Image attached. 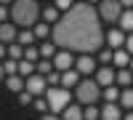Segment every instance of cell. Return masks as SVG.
Here are the masks:
<instances>
[{
  "label": "cell",
  "instance_id": "cell-1",
  "mask_svg": "<svg viewBox=\"0 0 133 120\" xmlns=\"http://www.w3.org/2000/svg\"><path fill=\"white\" fill-rule=\"evenodd\" d=\"M51 40L59 48L72 53H96L104 46V27L101 16L93 3H75L69 11H64L61 19L51 29Z\"/></svg>",
  "mask_w": 133,
  "mask_h": 120
},
{
  "label": "cell",
  "instance_id": "cell-2",
  "mask_svg": "<svg viewBox=\"0 0 133 120\" xmlns=\"http://www.w3.org/2000/svg\"><path fill=\"white\" fill-rule=\"evenodd\" d=\"M8 8H11V21L16 27H35L40 19L37 0H14Z\"/></svg>",
  "mask_w": 133,
  "mask_h": 120
},
{
  "label": "cell",
  "instance_id": "cell-3",
  "mask_svg": "<svg viewBox=\"0 0 133 120\" xmlns=\"http://www.w3.org/2000/svg\"><path fill=\"white\" fill-rule=\"evenodd\" d=\"M72 93H75V99L83 107L85 104H96L98 99H101V85L96 83V78H80V83L75 85Z\"/></svg>",
  "mask_w": 133,
  "mask_h": 120
},
{
  "label": "cell",
  "instance_id": "cell-4",
  "mask_svg": "<svg viewBox=\"0 0 133 120\" xmlns=\"http://www.w3.org/2000/svg\"><path fill=\"white\" fill-rule=\"evenodd\" d=\"M43 96H45V102H48V110H51L53 115L64 112V107L72 102V91H69V88H64V85H48Z\"/></svg>",
  "mask_w": 133,
  "mask_h": 120
},
{
  "label": "cell",
  "instance_id": "cell-5",
  "mask_svg": "<svg viewBox=\"0 0 133 120\" xmlns=\"http://www.w3.org/2000/svg\"><path fill=\"white\" fill-rule=\"evenodd\" d=\"M96 11H98V16H101V21H107V24H117L125 8H123L120 0H101V3H96Z\"/></svg>",
  "mask_w": 133,
  "mask_h": 120
},
{
  "label": "cell",
  "instance_id": "cell-6",
  "mask_svg": "<svg viewBox=\"0 0 133 120\" xmlns=\"http://www.w3.org/2000/svg\"><path fill=\"white\" fill-rule=\"evenodd\" d=\"M75 70L80 72L83 78H91V75H96L98 64H96V59H93V53H80V56L75 59Z\"/></svg>",
  "mask_w": 133,
  "mask_h": 120
},
{
  "label": "cell",
  "instance_id": "cell-7",
  "mask_svg": "<svg viewBox=\"0 0 133 120\" xmlns=\"http://www.w3.org/2000/svg\"><path fill=\"white\" fill-rule=\"evenodd\" d=\"M45 88H48V83H45V78L40 72H32L29 78H24V91H29L32 96H43Z\"/></svg>",
  "mask_w": 133,
  "mask_h": 120
},
{
  "label": "cell",
  "instance_id": "cell-8",
  "mask_svg": "<svg viewBox=\"0 0 133 120\" xmlns=\"http://www.w3.org/2000/svg\"><path fill=\"white\" fill-rule=\"evenodd\" d=\"M51 61H53V67H56L59 72H64V70H72V67H75V53H72V51H64V48H59V51H56V56H53Z\"/></svg>",
  "mask_w": 133,
  "mask_h": 120
},
{
  "label": "cell",
  "instance_id": "cell-9",
  "mask_svg": "<svg viewBox=\"0 0 133 120\" xmlns=\"http://www.w3.org/2000/svg\"><path fill=\"white\" fill-rule=\"evenodd\" d=\"M115 75H117L115 64H101V67L96 70V83L101 85V88H104V85H112L115 83Z\"/></svg>",
  "mask_w": 133,
  "mask_h": 120
},
{
  "label": "cell",
  "instance_id": "cell-10",
  "mask_svg": "<svg viewBox=\"0 0 133 120\" xmlns=\"http://www.w3.org/2000/svg\"><path fill=\"white\" fill-rule=\"evenodd\" d=\"M125 35H128V32H123L120 27H112L109 32H104V43L109 48H123L125 46Z\"/></svg>",
  "mask_w": 133,
  "mask_h": 120
},
{
  "label": "cell",
  "instance_id": "cell-11",
  "mask_svg": "<svg viewBox=\"0 0 133 120\" xmlns=\"http://www.w3.org/2000/svg\"><path fill=\"white\" fill-rule=\"evenodd\" d=\"M101 120H123V107H120V102H107L101 107Z\"/></svg>",
  "mask_w": 133,
  "mask_h": 120
},
{
  "label": "cell",
  "instance_id": "cell-12",
  "mask_svg": "<svg viewBox=\"0 0 133 120\" xmlns=\"http://www.w3.org/2000/svg\"><path fill=\"white\" fill-rule=\"evenodd\" d=\"M16 35H19V29H16V24L14 21H0V43H14L16 40Z\"/></svg>",
  "mask_w": 133,
  "mask_h": 120
},
{
  "label": "cell",
  "instance_id": "cell-13",
  "mask_svg": "<svg viewBox=\"0 0 133 120\" xmlns=\"http://www.w3.org/2000/svg\"><path fill=\"white\" fill-rule=\"evenodd\" d=\"M80 78H83V75L77 72L75 67H72V70H64V72H61V85H64V88H69V91H72L75 85L80 83Z\"/></svg>",
  "mask_w": 133,
  "mask_h": 120
},
{
  "label": "cell",
  "instance_id": "cell-14",
  "mask_svg": "<svg viewBox=\"0 0 133 120\" xmlns=\"http://www.w3.org/2000/svg\"><path fill=\"white\" fill-rule=\"evenodd\" d=\"M115 83L120 85V88H128V85H133V72H130V67H120L117 75H115Z\"/></svg>",
  "mask_w": 133,
  "mask_h": 120
},
{
  "label": "cell",
  "instance_id": "cell-15",
  "mask_svg": "<svg viewBox=\"0 0 133 120\" xmlns=\"http://www.w3.org/2000/svg\"><path fill=\"white\" fill-rule=\"evenodd\" d=\"M112 64H115L117 70H120V67H128V64H130V53H128L125 48H115V51H112Z\"/></svg>",
  "mask_w": 133,
  "mask_h": 120
},
{
  "label": "cell",
  "instance_id": "cell-16",
  "mask_svg": "<svg viewBox=\"0 0 133 120\" xmlns=\"http://www.w3.org/2000/svg\"><path fill=\"white\" fill-rule=\"evenodd\" d=\"M61 120H83V107L69 102L64 107V112H61Z\"/></svg>",
  "mask_w": 133,
  "mask_h": 120
},
{
  "label": "cell",
  "instance_id": "cell-17",
  "mask_svg": "<svg viewBox=\"0 0 133 120\" xmlns=\"http://www.w3.org/2000/svg\"><path fill=\"white\" fill-rule=\"evenodd\" d=\"M101 99H104V102H120V85H117V83L104 85V88H101Z\"/></svg>",
  "mask_w": 133,
  "mask_h": 120
},
{
  "label": "cell",
  "instance_id": "cell-18",
  "mask_svg": "<svg viewBox=\"0 0 133 120\" xmlns=\"http://www.w3.org/2000/svg\"><path fill=\"white\" fill-rule=\"evenodd\" d=\"M117 27L123 29V32H133V8H125V11H123V16H120Z\"/></svg>",
  "mask_w": 133,
  "mask_h": 120
},
{
  "label": "cell",
  "instance_id": "cell-19",
  "mask_svg": "<svg viewBox=\"0 0 133 120\" xmlns=\"http://www.w3.org/2000/svg\"><path fill=\"white\" fill-rule=\"evenodd\" d=\"M37 48H40V59H53V56H56V51H59V46H56L53 40H51V43H48V40H43Z\"/></svg>",
  "mask_w": 133,
  "mask_h": 120
},
{
  "label": "cell",
  "instance_id": "cell-20",
  "mask_svg": "<svg viewBox=\"0 0 133 120\" xmlns=\"http://www.w3.org/2000/svg\"><path fill=\"white\" fill-rule=\"evenodd\" d=\"M40 16H43V21H48V24H56V21L61 19V11H59L56 5H48V8L40 11Z\"/></svg>",
  "mask_w": 133,
  "mask_h": 120
},
{
  "label": "cell",
  "instance_id": "cell-21",
  "mask_svg": "<svg viewBox=\"0 0 133 120\" xmlns=\"http://www.w3.org/2000/svg\"><path fill=\"white\" fill-rule=\"evenodd\" d=\"M120 107L123 110H133V85L120 88Z\"/></svg>",
  "mask_w": 133,
  "mask_h": 120
},
{
  "label": "cell",
  "instance_id": "cell-22",
  "mask_svg": "<svg viewBox=\"0 0 133 120\" xmlns=\"http://www.w3.org/2000/svg\"><path fill=\"white\" fill-rule=\"evenodd\" d=\"M35 40H37V35H35V29H29V27H24L16 35V43H21V46H32Z\"/></svg>",
  "mask_w": 133,
  "mask_h": 120
},
{
  "label": "cell",
  "instance_id": "cell-23",
  "mask_svg": "<svg viewBox=\"0 0 133 120\" xmlns=\"http://www.w3.org/2000/svg\"><path fill=\"white\" fill-rule=\"evenodd\" d=\"M5 85H8V91H24V78L21 75H8L5 78Z\"/></svg>",
  "mask_w": 133,
  "mask_h": 120
},
{
  "label": "cell",
  "instance_id": "cell-24",
  "mask_svg": "<svg viewBox=\"0 0 133 120\" xmlns=\"http://www.w3.org/2000/svg\"><path fill=\"white\" fill-rule=\"evenodd\" d=\"M83 120H101V110L96 104H85L83 107Z\"/></svg>",
  "mask_w": 133,
  "mask_h": 120
},
{
  "label": "cell",
  "instance_id": "cell-25",
  "mask_svg": "<svg viewBox=\"0 0 133 120\" xmlns=\"http://www.w3.org/2000/svg\"><path fill=\"white\" fill-rule=\"evenodd\" d=\"M53 70H56V67H53L51 59H40V61H35V72H40L43 78H45L48 72H53Z\"/></svg>",
  "mask_w": 133,
  "mask_h": 120
},
{
  "label": "cell",
  "instance_id": "cell-26",
  "mask_svg": "<svg viewBox=\"0 0 133 120\" xmlns=\"http://www.w3.org/2000/svg\"><path fill=\"white\" fill-rule=\"evenodd\" d=\"M21 56H24V46H21V43H16V40L8 43V59H16V61H19Z\"/></svg>",
  "mask_w": 133,
  "mask_h": 120
},
{
  "label": "cell",
  "instance_id": "cell-27",
  "mask_svg": "<svg viewBox=\"0 0 133 120\" xmlns=\"http://www.w3.org/2000/svg\"><path fill=\"white\" fill-rule=\"evenodd\" d=\"M35 72V61H27V59H19V75L21 78H29Z\"/></svg>",
  "mask_w": 133,
  "mask_h": 120
},
{
  "label": "cell",
  "instance_id": "cell-28",
  "mask_svg": "<svg viewBox=\"0 0 133 120\" xmlns=\"http://www.w3.org/2000/svg\"><path fill=\"white\" fill-rule=\"evenodd\" d=\"M21 59H27V61H40V48L37 46H24V56Z\"/></svg>",
  "mask_w": 133,
  "mask_h": 120
},
{
  "label": "cell",
  "instance_id": "cell-29",
  "mask_svg": "<svg viewBox=\"0 0 133 120\" xmlns=\"http://www.w3.org/2000/svg\"><path fill=\"white\" fill-rule=\"evenodd\" d=\"M32 29H35V35H37V40H45V37L51 35V29H53V27H48V21H43V24H35Z\"/></svg>",
  "mask_w": 133,
  "mask_h": 120
},
{
  "label": "cell",
  "instance_id": "cell-30",
  "mask_svg": "<svg viewBox=\"0 0 133 120\" xmlns=\"http://www.w3.org/2000/svg\"><path fill=\"white\" fill-rule=\"evenodd\" d=\"M3 70H5V75H19V61L16 59H5L3 61Z\"/></svg>",
  "mask_w": 133,
  "mask_h": 120
},
{
  "label": "cell",
  "instance_id": "cell-31",
  "mask_svg": "<svg viewBox=\"0 0 133 120\" xmlns=\"http://www.w3.org/2000/svg\"><path fill=\"white\" fill-rule=\"evenodd\" d=\"M112 51L115 48H98V61H101V64H112Z\"/></svg>",
  "mask_w": 133,
  "mask_h": 120
},
{
  "label": "cell",
  "instance_id": "cell-32",
  "mask_svg": "<svg viewBox=\"0 0 133 120\" xmlns=\"http://www.w3.org/2000/svg\"><path fill=\"white\" fill-rule=\"evenodd\" d=\"M45 83H48V85H61V72H59V70L48 72V75H45Z\"/></svg>",
  "mask_w": 133,
  "mask_h": 120
},
{
  "label": "cell",
  "instance_id": "cell-33",
  "mask_svg": "<svg viewBox=\"0 0 133 120\" xmlns=\"http://www.w3.org/2000/svg\"><path fill=\"white\" fill-rule=\"evenodd\" d=\"M53 5H56L61 14H64V11H69V8L75 5V0H53Z\"/></svg>",
  "mask_w": 133,
  "mask_h": 120
},
{
  "label": "cell",
  "instance_id": "cell-34",
  "mask_svg": "<svg viewBox=\"0 0 133 120\" xmlns=\"http://www.w3.org/2000/svg\"><path fill=\"white\" fill-rule=\"evenodd\" d=\"M19 102L27 107V104H32V102H35V96H32L29 91H19Z\"/></svg>",
  "mask_w": 133,
  "mask_h": 120
},
{
  "label": "cell",
  "instance_id": "cell-35",
  "mask_svg": "<svg viewBox=\"0 0 133 120\" xmlns=\"http://www.w3.org/2000/svg\"><path fill=\"white\" fill-rule=\"evenodd\" d=\"M123 48L133 56V32H128V35H125V46H123Z\"/></svg>",
  "mask_w": 133,
  "mask_h": 120
},
{
  "label": "cell",
  "instance_id": "cell-36",
  "mask_svg": "<svg viewBox=\"0 0 133 120\" xmlns=\"http://www.w3.org/2000/svg\"><path fill=\"white\" fill-rule=\"evenodd\" d=\"M32 104H35V110H40V112H48V102H45V99H35Z\"/></svg>",
  "mask_w": 133,
  "mask_h": 120
},
{
  "label": "cell",
  "instance_id": "cell-37",
  "mask_svg": "<svg viewBox=\"0 0 133 120\" xmlns=\"http://www.w3.org/2000/svg\"><path fill=\"white\" fill-rule=\"evenodd\" d=\"M8 19H11V8L0 3V21H8Z\"/></svg>",
  "mask_w": 133,
  "mask_h": 120
},
{
  "label": "cell",
  "instance_id": "cell-38",
  "mask_svg": "<svg viewBox=\"0 0 133 120\" xmlns=\"http://www.w3.org/2000/svg\"><path fill=\"white\" fill-rule=\"evenodd\" d=\"M40 120H61V115H53V112H48V115H43Z\"/></svg>",
  "mask_w": 133,
  "mask_h": 120
},
{
  "label": "cell",
  "instance_id": "cell-39",
  "mask_svg": "<svg viewBox=\"0 0 133 120\" xmlns=\"http://www.w3.org/2000/svg\"><path fill=\"white\" fill-rule=\"evenodd\" d=\"M3 56H8V46H5V43H0V59H3Z\"/></svg>",
  "mask_w": 133,
  "mask_h": 120
},
{
  "label": "cell",
  "instance_id": "cell-40",
  "mask_svg": "<svg viewBox=\"0 0 133 120\" xmlns=\"http://www.w3.org/2000/svg\"><path fill=\"white\" fill-rule=\"evenodd\" d=\"M123 3V8H133V0H120Z\"/></svg>",
  "mask_w": 133,
  "mask_h": 120
},
{
  "label": "cell",
  "instance_id": "cell-41",
  "mask_svg": "<svg viewBox=\"0 0 133 120\" xmlns=\"http://www.w3.org/2000/svg\"><path fill=\"white\" fill-rule=\"evenodd\" d=\"M123 120H133V110H130V112H125V115H123Z\"/></svg>",
  "mask_w": 133,
  "mask_h": 120
},
{
  "label": "cell",
  "instance_id": "cell-42",
  "mask_svg": "<svg viewBox=\"0 0 133 120\" xmlns=\"http://www.w3.org/2000/svg\"><path fill=\"white\" fill-rule=\"evenodd\" d=\"M3 75H5V70H3V61H0V80H3Z\"/></svg>",
  "mask_w": 133,
  "mask_h": 120
},
{
  "label": "cell",
  "instance_id": "cell-43",
  "mask_svg": "<svg viewBox=\"0 0 133 120\" xmlns=\"http://www.w3.org/2000/svg\"><path fill=\"white\" fill-rule=\"evenodd\" d=\"M0 3H3V5H8V3H14V0H0Z\"/></svg>",
  "mask_w": 133,
  "mask_h": 120
},
{
  "label": "cell",
  "instance_id": "cell-44",
  "mask_svg": "<svg viewBox=\"0 0 133 120\" xmlns=\"http://www.w3.org/2000/svg\"><path fill=\"white\" fill-rule=\"evenodd\" d=\"M128 67H130V72H133V56H130V64H128Z\"/></svg>",
  "mask_w": 133,
  "mask_h": 120
},
{
  "label": "cell",
  "instance_id": "cell-45",
  "mask_svg": "<svg viewBox=\"0 0 133 120\" xmlns=\"http://www.w3.org/2000/svg\"><path fill=\"white\" fill-rule=\"evenodd\" d=\"M88 3H93V5H96V3H101V0H88Z\"/></svg>",
  "mask_w": 133,
  "mask_h": 120
}]
</instances>
